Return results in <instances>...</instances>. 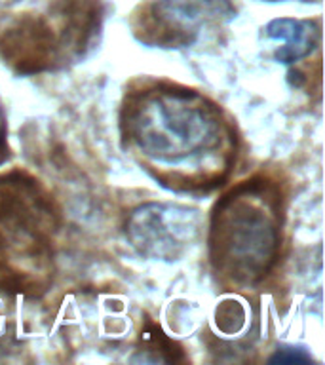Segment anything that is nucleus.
Segmentation results:
<instances>
[{"mask_svg": "<svg viewBox=\"0 0 325 365\" xmlns=\"http://www.w3.org/2000/svg\"><path fill=\"white\" fill-rule=\"evenodd\" d=\"M124 131L143 158L177 170L215 158L227 139L221 110L205 97L177 88L133 97L125 107Z\"/></svg>", "mask_w": 325, "mask_h": 365, "instance_id": "f257e3e1", "label": "nucleus"}, {"mask_svg": "<svg viewBox=\"0 0 325 365\" xmlns=\"http://www.w3.org/2000/svg\"><path fill=\"white\" fill-rule=\"evenodd\" d=\"M211 261L238 284L270 270L279 247L278 198L264 181H247L217 204L211 219Z\"/></svg>", "mask_w": 325, "mask_h": 365, "instance_id": "f03ea898", "label": "nucleus"}, {"mask_svg": "<svg viewBox=\"0 0 325 365\" xmlns=\"http://www.w3.org/2000/svg\"><path fill=\"white\" fill-rule=\"evenodd\" d=\"M53 215L38 188L19 179L0 181V278L6 287H36L50 261Z\"/></svg>", "mask_w": 325, "mask_h": 365, "instance_id": "7ed1b4c3", "label": "nucleus"}, {"mask_svg": "<svg viewBox=\"0 0 325 365\" xmlns=\"http://www.w3.org/2000/svg\"><path fill=\"white\" fill-rule=\"evenodd\" d=\"M125 232L141 255L175 261L198 236L200 215L185 205L145 204L128 217Z\"/></svg>", "mask_w": 325, "mask_h": 365, "instance_id": "20e7f679", "label": "nucleus"}, {"mask_svg": "<svg viewBox=\"0 0 325 365\" xmlns=\"http://www.w3.org/2000/svg\"><path fill=\"white\" fill-rule=\"evenodd\" d=\"M232 14L230 0H158L153 8L156 29L170 44H188L207 23Z\"/></svg>", "mask_w": 325, "mask_h": 365, "instance_id": "39448f33", "label": "nucleus"}, {"mask_svg": "<svg viewBox=\"0 0 325 365\" xmlns=\"http://www.w3.org/2000/svg\"><path fill=\"white\" fill-rule=\"evenodd\" d=\"M267 38L282 42L279 50L274 53L276 59L285 65L296 63L308 57L314 48L319 44V27L318 23L304 21V19H291V17H279L274 19L264 27Z\"/></svg>", "mask_w": 325, "mask_h": 365, "instance_id": "423d86ee", "label": "nucleus"}, {"mask_svg": "<svg viewBox=\"0 0 325 365\" xmlns=\"http://www.w3.org/2000/svg\"><path fill=\"white\" fill-rule=\"evenodd\" d=\"M270 361H279V364H306V361H310V356L308 354H302V350H295L293 352V348H289V350H282V352H278L274 358H270Z\"/></svg>", "mask_w": 325, "mask_h": 365, "instance_id": "0eeeda50", "label": "nucleus"}, {"mask_svg": "<svg viewBox=\"0 0 325 365\" xmlns=\"http://www.w3.org/2000/svg\"><path fill=\"white\" fill-rule=\"evenodd\" d=\"M4 120H2V113H0V162H2V156L6 153V147H4Z\"/></svg>", "mask_w": 325, "mask_h": 365, "instance_id": "6e6552de", "label": "nucleus"}]
</instances>
